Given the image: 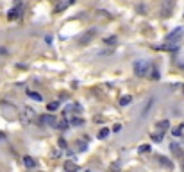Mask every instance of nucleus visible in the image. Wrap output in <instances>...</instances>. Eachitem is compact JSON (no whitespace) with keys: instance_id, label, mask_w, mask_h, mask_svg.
<instances>
[{"instance_id":"20","label":"nucleus","mask_w":184,"mask_h":172,"mask_svg":"<svg viewBox=\"0 0 184 172\" xmlns=\"http://www.w3.org/2000/svg\"><path fill=\"white\" fill-rule=\"evenodd\" d=\"M170 149H172V153H177V154L183 158V153H181V147H179V144H172V145H170Z\"/></svg>"},{"instance_id":"12","label":"nucleus","mask_w":184,"mask_h":172,"mask_svg":"<svg viewBox=\"0 0 184 172\" xmlns=\"http://www.w3.org/2000/svg\"><path fill=\"white\" fill-rule=\"evenodd\" d=\"M170 13H172V2H166L165 7H163V11H161V14L166 18V16H170Z\"/></svg>"},{"instance_id":"15","label":"nucleus","mask_w":184,"mask_h":172,"mask_svg":"<svg viewBox=\"0 0 184 172\" xmlns=\"http://www.w3.org/2000/svg\"><path fill=\"white\" fill-rule=\"evenodd\" d=\"M138 153H140V154H143V153H150V144L140 145V147H138Z\"/></svg>"},{"instance_id":"1","label":"nucleus","mask_w":184,"mask_h":172,"mask_svg":"<svg viewBox=\"0 0 184 172\" xmlns=\"http://www.w3.org/2000/svg\"><path fill=\"white\" fill-rule=\"evenodd\" d=\"M149 70H150V65H149L145 59H138V61H134V74H136L138 77L147 75Z\"/></svg>"},{"instance_id":"19","label":"nucleus","mask_w":184,"mask_h":172,"mask_svg":"<svg viewBox=\"0 0 184 172\" xmlns=\"http://www.w3.org/2000/svg\"><path fill=\"white\" fill-rule=\"evenodd\" d=\"M163 136H165V133H163V131H159V133H154V135H152V140H154V142H161V140H163Z\"/></svg>"},{"instance_id":"24","label":"nucleus","mask_w":184,"mask_h":172,"mask_svg":"<svg viewBox=\"0 0 184 172\" xmlns=\"http://www.w3.org/2000/svg\"><path fill=\"white\" fill-rule=\"evenodd\" d=\"M150 77H152L154 81H157V79H159V70H157V68H152V74H150Z\"/></svg>"},{"instance_id":"29","label":"nucleus","mask_w":184,"mask_h":172,"mask_svg":"<svg viewBox=\"0 0 184 172\" xmlns=\"http://www.w3.org/2000/svg\"><path fill=\"white\" fill-rule=\"evenodd\" d=\"M0 138H4V133H0Z\"/></svg>"},{"instance_id":"4","label":"nucleus","mask_w":184,"mask_h":172,"mask_svg":"<svg viewBox=\"0 0 184 172\" xmlns=\"http://www.w3.org/2000/svg\"><path fill=\"white\" fill-rule=\"evenodd\" d=\"M63 169H64V172H77L79 171V165H77L73 160H64Z\"/></svg>"},{"instance_id":"25","label":"nucleus","mask_w":184,"mask_h":172,"mask_svg":"<svg viewBox=\"0 0 184 172\" xmlns=\"http://www.w3.org/2000/svg\"><path fill=\"white\" fill-rule=\"evenodd\" d=\"M152 104H154V99H150V102L143 108V115H147V113H149V109H150V106H152Z\"/></svg>"},{"instance_id":"16","label":"nucleus","mask_w":184,"mask_h":172,"mask_svg":"<svg viewBox=\"0 0 184 172\" xmlns=\"http://www.w3.org/2000/svg\"><path fill=\"white\" fill-rule=\"evenodd\" d=\"M120 169H122V167H120L118 162H113V163L109 165V172H120Z\"/></svg>"},{"instance_id":"14","label":"nucleus","mask_w":184,"mask_h":172,"mask_svg":"<svg viewBox=\"0 0 184 172\" xmlns=\"http://www.w3.org/2000/svg\"><path fill=\"white\" fill-rule=\"evenodd\" d=\"M131 101H132V97H131V95H123V97L120 99V106H129V104H131Z\"/></svg>"},{"instance_id":"3","label":"nucleus","mask_w":184,"mask_h":172,"mask_svg":"<svg viewBox=\"0 0 184 172\" xmlns=\"http://www.w3.org/2000/svg\"><path fill=\"white\" fill-rule=\"evenodd\" d=\"M34 117H36V111H34L32 108H29V106H27V108H23V115H21V120H23L25 124H29V122H30V120H32Z\"/></svg>"},{"instance_id":"7","label":"nucleus","mask_w":184,"mask_h":172,"mask_svg":"<svg viewBox=\"0 0 184 172\" xmlns=\"http://www.w3.org/2000/svg\"><path fill=\"white\" fill-rule=\"evenodd\" d=\"M27 95L32 99V101H36V102H43V97L38 93V92H32V90H27Z\"/></svg>"},{"instance_id":"11","label":"nucleus","mask_w":184,"mask_h":172,"mask_svg":"<svg viewBox=\"0 0 184 172\" xmlns=\"http://www.w3.org/2000/svg\"><path fill=\"white\" fill-rule=\"evenodd\" d=\"M23 163H25V167H27V169L36 167V160H34V158H30V156H23Z\"/></svg>"},{"instance_id":"5","label":"nucleus","mask_w":184,"mask_h":172,"mask_svg":"<svg viewBox=\"0 0 184 172\" xmlns=\"http://www.w3.org/2000/svg\"><path fill=\"white\" fill-rule=\"evenodd\" d=\"M41 122L43 124H47V126H52V127H57V118L54 117V115H43V118H41Z\"/></svg>"},{"instance_id":"17","label":"nucleus","mask_w":184,"mask_h":172,"mask_svg":"<svg viewBox=\"0 0 184 172\" xmlns=\"http://www.w3.org/2000/svg\"><path fill=\"white\" fill-rule=\"evenodd\" d=\"M183 131H184V124H181V126H177L172 133H174V136H181V135H183Z\"/></svg>"},{"instance_id":"18","label":"nucleus","mask_w":184,"mask_h":172,"mask_svg":"<svg viewBox=\"0 0 184 172\" xmlns=\"http://www.w3.org/2000/svg\"><path fill=\"white\" fill-rule=\"evenodd\" d=\"M107 136H109V129H107V127L100 129V133H98V138H100V140H104V138H107Z\"/></svg>"},{"instance_id":"27","label":"nucleus","mask_w":184,"mask_h":172,"mask_svg":"<svg viewBox=\"0 0 184 172\" xmlns=\"http://www.w3.org/2000/svg\"><path fill=\"white\" fill-rule=\"evenodd\" d=\"M59 147H61V149H66V142H64V140H63V138H61V140H59Z\"/></svg>"},{"instance_id":"2","label":"nucleus","mask_w":184,"mask_h":172,"mask_svg":"<svg viewBox=\"0 0 184 172\" xmlns=\"http://www.w3.org/2000/svg\"><path fill=\"white\" fill-rule=\"evenodd\" d=\"M183 36H184V29L183 27H175V29L166 36V43H172V45H174V43H177Z\"/></svg>"},{"instance_id":"13","label":"nucleus","mask_w":184,"mask_h":172,"mask_svg":"<svg viewBox=\"0 0 184 172\" xmlns=\"http://www.w3.org/2000/svg\"><path fill=\"white\" fill-rule=\"evenodd\" d=\"M168 127H170V122H168V120H161V122L157 124V129H159V131H163V133H165Z\"/></svg>"},{"instance_id":"23","label":"nucleus","mask_w":184,"mask_h":172,"mask_svg":"<svg viewBox=\"0 0 184 172\" xmlns=\"http://www.w3.org/2000/svg\"><path fill=\"white\" fill-rule=\"evenodd\" d=\"M59 108V102H50V104H47V109L48 111H54V109H57Z\"/></svg>"},{"instance_id":"30","label":"nucleus","mask_w":184,"mask_h":172,"mask_svg":"<svg viewBox=\"0 0 184 172\" xmlns=\"http://www.w3.org/2000/svg\"><path fill=\"white\" fill-rule=\"evenodd\" d=\"M70 2H75V0H70Z\"/></svg>"},{"instance_id":"26","label":"nucleus","mask_w":184,"mask_h":172,"mask_svg":"<svg viewBox=\"0 0 184 172\" xmlns=\"http://www.w3.org/2000/svg\"><path fill=\"white\" fill-rule=\"evenodd\" d=\"M120 129H122V126H120V124H115V126H113V131H115V133H118Z\"/></svg>"},{"instance_id":"31","label":"nucleus","mask_w":184,"mask_h":172,"mask_svg":"<svg viewBox=\"0 0 184 172\" xmlns=\"http://www.w3.org/2000/svg\"><path fill=\"white\" fill-rule=\"evenodd\" d=\"M88 172H89V171H88Z\"/></svg>"},{"instance_id":"28","label":"nucleus","mask_w":184,"mask_h":172,"mask_svg":"<svg viewBox=\"0 0 184 172\" xmlns=\"http://www.w3.org/2000/svg\"><path fill=\"white\" fill-rule=\"evenodd\" d=\"M2 54H7V50H5V48H0V56H2Z\"/></svg>"},{"instance_id":"22","label":"nucleus","mask_w":184,"mask_h":172,"mask_svg":"<svg viewBox=\"0 0 184 172\" xmlns=\"http://www.w3.org/2000/svg\"><path fill=\"white\" fill-rule=\"evenodd\" d=\"M72 124H73V126H82L84 120H82L81 117H73V118H72Z\"/></svg>"},{"instance_id":"8","label":"nucleus","mask_w":184,"mask_h":172,"mask_svg":"<svg viewBox=\"0 0 184 172\" xmlns=\"http://www.w3.org/2000/svg\"><path fill=\"white\" fill-rule=\"evenodd\" d=\"M157 162H159L163 167H166V169H172V167H174V163H172L166 156H159V158H157Z\"/></svg>"},{"instance_id":"10","label":"nucleus","mask_w":184,"mask_h":172,"mask_svg":"<svg viewBox=\"0 0 184 172\" xmlns=\"http://www.w3.org/2000/svg\"><path fill=\"white\" fill-rule=\"evenodd\" d=\"M68 126H70V122L66 120V117H61V120L57 122V127H59L61 131H66V129H68Z\"/></svg>"},{"instance_id":"9","label":"nucleus","mask_w":184,"mask_h":172,"mask_svg":"<svg viewBox=\"0 0 184 172\" xmlns=\"http://www.w3.org/2000/svg\"><path fill=\"white\" fill-rule=\"evenodd\" d=\"M20 14H21V9H18V7H14V9H11L9 11V20H16V18H20Z\"/></svg>"},{"instance_id":"6","label":"nucleus","mask_w":184,"mask_h":172,"mask_svg":"<svg viewBox=\"0 0 184 172\" xmlns=\"http://www.w3.org/2000/svg\"><path fill=\"white\" fill-rule=\"evenodd\" d=\"M95 32H97L95 29H91V31H88V32H86V34H84V36H82L81 39H79V43H81V45H86V43H88V41H89V39H91V38L95 36Z\"/></svg>"},{"instance_id":"21","label":"nucleus","mask_w":184,"mask_h":172,"mask_svg":"<svg viewBox=\"0 0 184 172\" xmlns=\"http://www.w3.org/2000/svg\"><path fill=\"white\" fill-rule=\"evenodd\" d=\"M104 43H106V45H115V43H116V36H109V38H106Z\"/></svg>"}]
</instances>
